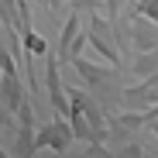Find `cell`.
<instances>
[{
    "instance_id": "1",
    "label": "cell",
    "mask_w": 158,
    "mask_h": 158,
    "mask_svg": "<svg viewBox=\"0 0 158 158\" xmlns=\"http://www.w3.org/2000/svg\"><path fill=\"white\" fill-rule=\"evenodd\" d=\"M35 144H38V148H65V144H69L65 124H52L48 131H41V134L35 138Z\"/></svg>"
}]
</instances>
